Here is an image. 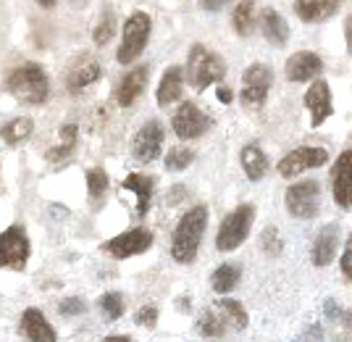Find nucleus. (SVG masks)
Wrapping results in <instances>:
<instances>
[{"mask_svg": "<svg viewBox=\"0 0 352 342\" xmlns=\"http://www.w3.org/2000/svg\"><path fill=\"white\" fill-rule=\"evenodd\" d=\"M6 89L14 95L19 103L24 105H43L50 95V79L45 74L43 66L37 63H24L16 66L6 79Z\"/></svg>", "mask_w": 352, "mask_h": 342, "instance_id": "2", "label": "nucleus"}, {"mask_svg": "<svg viewBox=\"0 0 352 342\" xmlns=\"http://www.w3.org/2000/svg\"><path fill=\"white\" fill-rule=\"evenodd\" d=\"M105 193H108V174H105V169H100V166L89 169V171H87L89 209H92V211L100 209V206H103V200H105Z\"/></svg>", "mask_w": 352, "mask_h": 342, "instance_id": "28", "label": "nucleus"}, {"mask_svg": "<svg viewBox=\"0 0 352 342\" xmlns=\"http://www.w3.org/2000/svg\"><path fill=\"white\" fill-rule=\"evenodd\" d=\"M19 329H21V334L30 342H58L56 329L45 319V313L40 308H27V311L21 313Z\"/></svg>", "mask_w": 352, "mask_h": 342, "instance_id": "16", "label": "nucleus"}, {"mask_svg": "<svg viewBox=\"0 0 352 342\" xmlns=\"http://www.w3.org/2000/svg\"><path fill=\"white\" fill-rule=\"evenodd\" d=\"M261 248H263L268 255H274V258L281 253L284 242H281L279 229H276V226H265V229H263V235H261Z\"/></svg>", "mask_w": 352, "mask_h": 342, "instance_id": "35", "label": "nucleus"}, {"mask_svg": "<svg viewBox=\"0 0 352 342\" xmlns=\"http://www.w3.org/2000/svg\"><path fill=\"white\" fill-rule=\"evenodd\" d=\"M58 137H60L58 145L45 153V158H47L50 164H58V161L69 158L74 150H76V142H79V127H76V124H63Z\"/></svg>", "mask_w": 352, "mask_h": 342, "instance_id": "26", "label": "nucleus"}, {"mask_svg": "<svg viewBox=\"0 0 352 342\" xmlns=\"http://www.w3.org/2000/svg\"><path fill=\"white\" fill-rule=\"evenodd\" d=\"M113 34H116V14H113V8H105L103 16H100V21L95 24L92 43L98 45V47H105V45L113 40Z\"/></svg>", "mask_w": 352, "mask_h": 342, "instance_id": "29", "label": "nucleus"}, {"mask_svg": "<svg viewBox=\"0 0 352 342\" xmlns=\"http://www.w3.org/2000/svg\"><path fill=\"white\" fill-rule=\"evenodd\" d=\"M171 129L179 140H197L200 134H206L210 129V119L192 100H187V103L179 105L176 114L171 116Z\"/></svg>", "mask_w": 352, "mask_h": 342, "instance_id": "11", "label": "nucleus"}, {"mask_svg": "<svg viewBox=\"0 0 352 342\" xmlns=\"http://www.w3.org/2000/svg\"><path fill=\"white\" fill-rule=\"evenodd\" d=\"M219 308L223 311V316L232 321V327H234V329L248 327V311H245V306H242L239 300L223 298V300H219Z\"/></svg>", "mask_w": 352, "mask_h": 342, "instance_id": "32", "label": "nucleus"}, {"mask_svg": "<svg viewBox=\"0 0 352 342\" xmlns=\"http://www.w3.org/2000/svg\"><path fill=\"white\" fill-rule=\"evenodd\" d=\"M326 161H329L326 148H310V145H305V148H294L292 153H287L279 161V166H276V171H279V177L289 179L302 174V171H310V169H318Z\"/></svg>", "mask_w": 352, "mask_h": 342, "instance_id": "12", "label": "nucleus"}, {"mask_svg": "<svg viewBox=\"0 0 352 342\" xmlns=\"http://www.w3.org/2000/svg\"><path fill=\"white\" fill-rule=\"evenodd\" d=\"M239 279H242V268L236 266V264H223V266H219L210 274V287L219 295H226V292H232L239 284Z\"/></svg>", "mask_w": 352, "mask_h": 342, "instance_id": "27", "label": "nucleus"}, {"mask_svg": "<svg viewBox=\"0 0 352 342\" xmlns=\"http://www.w3.org/2000/svg\"><path fill=\"white\" fill-rule=\"evenodd\" d=\"M150 30H153V19L145 11H132L124 21L121 30V47L116 53V61L121 66H129L142 56V50L147 47L150 40Z\"/></svg>", "mask_w": 352, "mask_h": 342, "instance_id": "4", "label": "nucleus"}, {"mask_svg": "<svg viewBox=\"0 0 352 342\" xmlns=\"http://www.w3.org/2000/svg\"><path fill=\"white\" fill-rule=\"evenodd\" d=\"M103 342H132L129 334H111V337H105Z\"/></svg>", "mask_w": 352, "mask_h": 342, "instance_id": "42", "label": "nucleus"}, {"mask_svg": "<svg viewBox=\"0 0 352 342\" xmlns=\"http://www.w3.org/2000/svg\"><path fill=\"white\" fill-rule=\"evenodd\" d=\"M184 76H187L192 89H206L213 82H221L226 76V61L221 58L219 53H213L210 47H206V45H192Z\"/></svg>", "mask_w": 352, "mask_h": 342, "instance_id": "3", "label": "nucleus"}, {"mask_svg": "<svg viewBox=\"0 0 352 342\" xmlns=\"http://www.w3.org/2000/svg\"><path fill=\"white\" fill-rule=\"evenodd\" d=\"M184 195H187V187H184V184H174V187L168 190V195H166V206H176Z\"/></svg>", "mask_w": 352, "mask_h": 342, "instance_id": "38", "label": "nucleus"}, {"mask_svg": "<svg viewBox=\"0 0 352 342\" xmlns=\"http://www.w3.org/2000/svg\"><path fill=\"white\" fill-rule=\"evenodd\" d=\"M87 311V303L82 298H66L63 303L58 306V313L60 316H66V319H74V316H82V313Z\"/></svg>", "mask_w": 352, "mask_h": 342, "instance_id": "36", "label": "nucleus"}, {"mask_svg": "<svg viewBox=\"0 0 352 342\" xmlns=\"http://www.w3.org/2000/svg\"><path fill=\"white\" fill-rule=\"evenodd\" d=\"M208 229V209L192 206L179 222H176L174 237H171V258L176 264H192L200 250V239Z\"/></svg>", "mask_w": 352, "mask_h": 342, "instance_id": "1", "label": "nucleus"}, {"mask_svg": "<svg viewBox=\"0 0 352 342\" xmlns=\"http://www.w3.org/2000/svg\"><path fill=\"white\" fill-rule=\"evenodd\" d=\"M239 164H242L250 182H261L268 171V158L258 145H245L239 150Z\"/></svg>", "mask_w": 352, "mask_h": 342, "instance_id": "25", "label": "nucleus"}, {"mask_svg": "<svg viewBox=\"0 0 352 342\" xmlns=\"http://www.w3.org/2000/svg\"><path fill=\"white\" fill-rule=\"evenodd\" d=\"M339 248V224H326L313 239V264L318 268L329 266Z\"/></svg>", "mask_w": 352, "mask_h": 342, "instance_id": "19", "label": "nucleus"}, {"mask_svg": "<svg viewBox=\"0 0 352 342\" xmlns=\"http://www.w3.org/2000/svg\"><path fill=\"white\" fill-rule=\"evenodd\" d=\"M350 261H352V248L347 245V248H344V253H342V261H339V264H342V277H344L347 282H350V277H352Z\"/></svg>", "mask_w": 352, "mask_h": 342, "instance_id": "39", "label": "nucleus"}, {"mask_svg": "<svg viewBox=\"0 0 352 342\" xmlns=\"http://www.w3.org/2000/svg\"><path fill=\"white\" fill-rule=\"evenodd\" d=\"M255 222V206L252 203H242L236 206L232 213H226V219L221 222L219 235H216V248L221 253H232L236 250L245 239H248L250 229Z\"/></svg>", "mask_w": 352, "mask_h": 342, "instance_id": "5", "label": "nucleus"}, {"mask_svg": "<svg viewBox=\"0 0 352 342\" xmlns=\"http://www.w3.org/2000/svg\"><path fill=\"white\" fill-rule=\"evenodd\" d=\"M182 87H184V69L182 66H168L163 72V79L158 85V92H155V100L161 108L176 103L182 98Z\"/></svg>", "mask_w": 352, "mask_h": 342, "instance_id": "22", "label": "nucleus"}, {"mask_svg": "<svg viewBox=\"0 0 352 342\" xmlns=\"http://www.w3.org/2000/svg\"><path fill=\"white\" fill-rule=\"evenodd\" d=\"M339 8H342L339 0H297L294 3V14L300 16L302 21H308V24L329 21L331 16L339 14Z\"/></svg>", "mask_w": 352, "mask_h": 342, "instance_id": "21", "label": "nucleus"}, {"mask_svg": "<svg viewBox=\"0 0 352 342\" xmlns=\"http://www.w3.org/2000/svg\"><path fill=\"white\" fill-rule=\"evenodd\" d=\"M305 108L310 111V127H321L323 121L334 114V103H331V89H329V82H313L310 89L305 92Z\"/></svg>", "mask_w": 352, "mask_h": 342, "instance_id": "15", "label": "nucleus"}, {"mask_svg": "<svg viewBox=\"0 0 352 342\" xmlns=\"http://www.w3.org/2000/svg\"><path fill=\"white\" fill-rule=\"evenodd\" d=\"M321 72H323L321 56H316L310 50H300V53L289 56L287 63H284V74H287L289 82H308L310 76L321 74Z\"/></svg>", "mask_w": 352, "mask_h": 342, "instance_id": "17", "label": "nucleus"}, {"mask_svg": "<svg viewBox=\"0 0 352 342\" xmlns=\"http://www.w3.org/2000/svg\"><path fill=\"white\" fill-rule=\"evenodd\" d=\"M100 76H103V63L95 58V56L85 53V56H79L69 66V72H66V89L72 95H79L82 89L92 87Z\"/></svg>", "mask_w": 352, "mask_h": 342, "instance_id": "13", "label": "nucleus"}, {"mask_svg": "<svg viewBox=\"0 0 352 342\" xmlns=\"http://www.w3.org/2000/svg\"><path fill=\"white\" fill-rule=\"evenodd\" d=\"M30 237H27V229L21 224H14L6 232H0V268L24 271L27 261H30Z\"/></svg>", "mask_w": 352, "mask_h": 342, "instance_id": "6", "label": "nucleus"}, {"mask_svg": "<svg viewBox=\"0 0 352 342\" xmlns=\"http://www.w3.org/2000/svg\"><path fill=\"white\" fill-rule=\"evenodd\" d=\"M326 316H331V319H337L339 316L337 300H326Z\"/></svg>", "mask_w": 352, "mask_h": 342, "instance_id": "41", "label": "nucleus"}, {"mask_svg": "<svg viewBox=\"0 0 352 342\" xmlns=\"http://www.w3.org/2000/svg\"><path fill=\"white\" fill-rule=\"evenodd\" d=\"M32 134H34V121L30 116H16V119H8L0 127V140L6 145H11V148L27 142Z\"/></svg>", "mask_w": 352, "mask_h": 342, "instance_id": "24", "label": "nucleus"}, {"mask_svg": "<svg viewBox=\"0 0 352 342\" xmlns=\"http://www.w3.org/2000/svg\"><path fill=\"white\" fill-rule=\"evenodd\" d=\"M287 211L294 219H316V213L321 209V187L316 179H305L292 184L284 195Z\"/></svg>", "mask_w": 352, "mask_h": 342, "instance_id": "7", "label": "nucleus"}, {"mask_svg": "<svg viewBox=\"0 0 352 342\" xmlns=\"http://www.w3.org/2000/svg\"><path fill=\"white\" fill-rule=\"evenodd\" d=\"M163 140H166V129L158 119L145 121L132 140V158L140 164H153L158 161L163 150Z\"/></svg>", "mask_w": 352, "mask_h": 342, "instance_id": "9", "label": "nucleus"}, {"mask_svg": "<svg viewBox=\"0 0 352 342\" xmlns=\"http://www.w3.org/2000/svg\"><path fill=\"white\" fill-rule=\"evenodd\" d=\"M350 150H342L337 164L331 166V193L339 209H350Z\"/></svg>", "mask_w": 352, "mask_h": 342, "instance_id": "18", "label": "nucleus"}, {"mask_svg": "<svg viewBox=\"0 0 352 342\" xmlns=\"http://www.w3.org/2000/svg\"><path fill=\"white\" fill-rule=\"evenodd\" d=\"M289 24L284 21V16L276 11V8H265L263 14V37L268 40L271 45H276V47H284V45L289 43Z\"/></svg>", "mask_w": 352, "mask_h": 342, "instance_id": "23", "label": "nucleus"}, {"mask_svg": "<svg viewBox=\"0 0 352 342\" xmlns=\"http://www.w3.org/2000/svg\"><path fill=\"white\" fill-rule=\"evenodd\" d=\"M140 327L145 329H153L155 324H158V308L155 306H142L140 311H137V319H134Z\"/></svg>", "mask_w": 352, "mask_h": 342, "instance_id": "37", "label": "nucleus"}, {"mask_svg": "<svg viewBox=\"0 0 352 342\" xmlns=\"http://www.w3.org/2000/svg\"><path fill=\"white\" fill-rule=\"evenodd\" d=\"M40 6H43V8H56V3H53V0H40Z\"/></svg>", "mask_w": 352, "mask_h": 342, "instance_id": "44", "label": "nucleus"}, {"mask_svg": "<svg viewBox=\"0 0 352 342\" xmlns=\"http://www.w3.org/2000/svg\"><path fill=\"white\" fill-rule=\"evenodd\" d=\"M121 190H129V193L137 195V209H134V213L142 219L147 211H150V203H153V193H155V177L134 171V174H129V177L121 182Z\"/></svg>", "mask_w": 352, "mask_h": 342, "instance_id": "20", "label": "nucleus"}, {"mask_svg": "<svg viewBox=\"0 0 352 342\" xmlns=\"http://www.w3.org/2000/svg\"><path fill=\"white\" fill-rule=\"evenodd\" d=\"M98 306H100V311L105 313L108 321H116V319H121L124 311H126V303H124V295H121V292H105V295H100Z\"/></svg>", "mask_w": 352, "mask_h": 342, "instance_id": "31", "label": "nucleus"}, {"mask_svg": "<svg viewBox=\"0 0 352 342\" xmlns=\"http://www.w3.org/2000/svg\"><path fill=\"white\" fill-rule=\"evenodd\" d=\"M219 100H221V103H232V100H234L232 89L226 87V85H221V87H219Z\"/></svg>", "mask_w": 352, "mask_h": 342, "instance_id": "40", "label": "nucleus"}, {"mask_svg": "<svg viewBox=\"0 0 352 342\" xmlns=\"http://www.w3.org/2000/svg\"><path fill=\"white\" fill-rule=\"evenodd\" d=\"M192 161H195V150L179 145V148L168 150V156H166V169H168V171H184Z\"/></svg>", "mask_w": 352, "mask_h": 342, "instance_id": "33", "label": "nucleus"}, {"mask_svg": "<svg viewBox=\"0 0 352 342\" xmlns=\"http://www.w3.org/2000/svg\"><path fill=\"white\" fill-rule=\"evenodd\" d=\"M150 245H153V232L145 229V226H137V229L121 232V235L111 237L108 242H103V253L113 255L116 261H126L132 255L150 250Z\"/></svg>", "mask_w": 352, "mask_h": 342, "instance_id": "10", "label": "nucleus"}, {"mask_svg": "<svg viewBox=\"0 0 352 342\" xmlns=\"http://www.w3.org/2000/svg\"><path fill=\"white\" fill-rule=\"evenodd\" d=\"M197 329L206 334V337H221L223 334V321L213 311H206L197 319Z\"/></svg>", "mask_w": 352, "mask_h": 342, "instance_id": "34", "label": "nucleus"}, {"mask_svg": "<svg viewBox=\"0 0 352 342\" xmlns=\"http://www.w3.org/2000/svg\"><path fill=\"white\" fill-rule=\"evenodd\" d=\"M274 85V69L268 63H250L242 74V103L245 108H261Z\"/></svg>", "mask_w": 352, "mask_h": 342, "instance_id": "8", "label": "nucleus"}, {"mask_svg": "<svg viewBox=\"0 0 352 342\" xmlns=\"http://www.w3.org/2000/svg\"><path fill=\"white\" fill-rule=\"evenodd\" d=\"M147 79H150V66H134L132 72H126V74L121 76V82L116 85L113 89V98H116V103L121 108H129V105L137 103V98L145 92L147 87Z\"/></svg>", "mask_w": 352, "mask_h": 342, "instance_id": "14", "label": "nucleus"}, {"mask_svg": "<svg viewBox=\"0 0 352 342\" xmlns=\"http://www.w3.org/2000/svg\"><path fill=\"white\" fill-rule=\"evenodd\" d=\"M203 8H208V11H219V8H223L226 3H200Z\"/></svg>", "mask_w": 352, "mask_h": 342, "instance_id": "43", "label": "nucleus"}, {"mask_svg": "<svg viewBox=\"0 0 352 342\" xmlns=\"http://www.w3.org/2000/svg\"><path fill=\"white\" fill-rule=\"evenodd\" d=\"M252 14H255V3H236L232 24H234V32L239 37H248L252 30Z\"/></svg>", "mask_w": 352, "mask_h": 342, "instance_id": "30", "label": "nucleus"}]
</instances>
